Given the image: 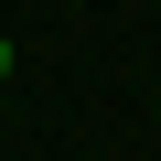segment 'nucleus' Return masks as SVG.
<instances>
[{
  "instance_id": "f257e3e1",
  "label": "nucleus",
  "mask_w": 161,
  "mask_h": 161,
  "mask_svg": "<svg viewBox=\"0 0 161 161\" xmlns=\"http://www.w3.org/2000/svg\"><path fill=\"white\" fill-rule=\"evenodd\" d=\"M0 75H11V32H0Z\"/></svg>"
}]
</instances>
